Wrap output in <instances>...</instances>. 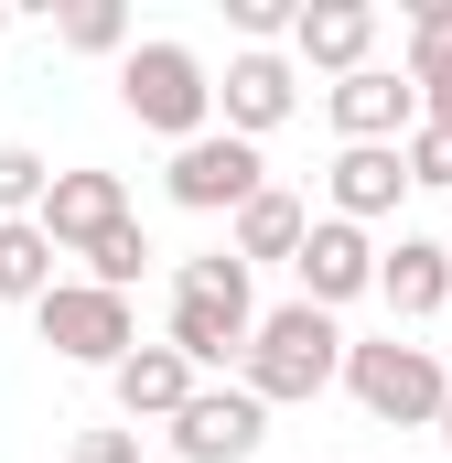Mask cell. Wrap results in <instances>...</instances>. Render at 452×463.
Listing matches in <instances>:
<instances>
[{"instance_id": "cell-25", "label": "cell", "mask_w": 452, "mask_h": 463, "mask_svg": "<svg viewBox=\"0 0 452 463\" xmlns=\"http://www.w3.org/2000/svg\"><path fill=\"white\" fill-rule=\"evenodd\" d=\"M0 33H11V11H0Z\"/></svg>"}, {"instance_id": "cell-15", "label": "cell", "mask_w": 452, "mask_h": 463, "mask_svg": "<svg viewBox=\"0 0 452 463\" xmlns=\"http://www.w3.org/2000/svg\"><path fill=\"white\" fill-rule=\"evenodd\" d=\"M302 227H313V205H302L291 184H259V194L237 205V237H226V259H237V269H259V259H280V269H291Z\"/></svg>"}, {"instance_id": "cell-23", "label": "cell", "mask_w": 452, "mask_h": 463, "mask_svg": "<svg viewBox=\"0 0 452 463\" xmlns=\"http://www.w3.org/2000/svg\"><path fill=\"white\" fill-rule=\"evenodd\" d=\"M76 463H140V431H87Z\"/></svg>"}, {"instance_id": "cell-7", "label": "cell", "mask_w": 452, "mask_h": 463, "mask_svg": "<svg viewBox=\"0 0 452 463\" xmlns=\"http://www.w3.org/2000/svg\"><path fill=\"white\" fill-rule=\"evenodd\" d=\"M33 227L54 237V259H87L108 227H129V184H118V173H98V162H76V173H54V184H43Z\"/></svg>"}, {"instance_id": "cell-5", "label": "cell", "mask_w": 452, "mask_h": 463, "mask_svg": "<svg viewBox=\"0 0 452 463\" xmlns=\"http://www.w3.org/2000/svg\"><path fill=\"white\" fill-rule=\"evenodd\" d=\"M33 324H43V345L65 355V366H118V355L140 345L129 302H118V291H98V280H54V291L33 302Z\"/></svg>"}, {"instance_id": "cell-1", "label": "cell", "mask_w": 452, "mask_h": 463, "mask_svg": "<svg viewBox=\"0 0 452 463\" xmlns=\"http://www.w3.org/2000/svg\"><path fill=\"white\" fill-rule=\"evenodd\" d=\"M334 366H344V324H334V313H313V302H280V313L248 324V345H237V388H248L259 410H280V399H324Z\"/></svg>"}, {"instance_id": "cell-14", "label": "cell", "mask_w": 452, "mask_h": 463, "mask_svg": "<svg viewBox=\"0 0 452 463\" xmlns=\"http://www.w3.org/2000/svg\"><path fill=\"white\" fill-rule=\"evenodd\" d=\"M194 388H205V377H194V366H184L173 345H129V355L108 366V399H118V420H173V410H184Z\"/></svg>"}, {"instance_id": "cell-9", "label": "cell", "mask_w": 452, "mask_h": 463, "mask_svg": "<svg viewBox=\"0 0 452 463\" xmlns=\"http://www.w3.org/2000/svg\"><path fill=\"white\" fill-rule=\"evenodd\" d=\"M291 109H302V65H291V54H226V76H216L226 140H248V151H259Z\"/></svg>"}, {"instance_id": "cell-2", "label": "cell", "mask_w": 452, "mask_h": 463, "mask_svg": "<svg viewBox=\"0 0 452 463\" xmlns=\"http://www.w3.org/2000/svg\"><path fill=\"white\" fill-rule=\"evenodd\" d=\"M248 324H259V291H248V269H237V259H184V269H173V313H162V345L184 355V366H194V377H205V366H226V355L248 345Z\"/></svg>"}, {"instance_id": "cell-18", "label": "cell", "mask_w": 452, "mask_h": 463, "mask_svg": "<svg viewBox=\"0 0 452 463\" xmlns=\"http://www.w3.org/2000/svg\"><path fill=\"white\" fill-rule=\"evenodd\" d=\"M399 76H410V98H442L452 87V0H420L410 11V65Z\"/></svg>"}, {"instance_id": "cell-21", "label": "cell", "mask_w": 452, "mask_h": 463, "mask_svg": "<svg viewBox=\"0 0 452 463\" xmlns=\"http://www.w3.org/2000/svg\"><path fill=\"white\" fill-rule=\"evenodd\" d=\"M65 43H76V54H129V11H118V0H76V11H65Z\"/></svg>"}, {"instance_id": "cell-8", "label": "cell", "mask_w": 452, "mask_h": 463, "mask_svg": "<svg viewBox=\"0 0 452 463\" xmlns=\"http://www.w3.org/2000/svg\"><path fill=\"white\" fill-rule=\"evenodd\" d=\"M162 184H173V205H194V216H237V205L269 184V162H259L248 140L205 129V140H184V151H173V173H162Z\"/></svg>"}, {"instance_id": "cell-24", "label": "cell", "mask_w": 452, "mask_h": 463, "mask_svg": "<svg viewBox=\"0 0 452 463\" xmlns=\"http://www.w3.org/2000/svg\"><path fill=\"white\" fill-rule=\"evenodd\" d=\"M431 431H442V442H452V399H442V420H431Z\"/></svg>"}, {"instance_id": "cell-6", "label": "cell", "mask_w": 452, "mask_h": 463, "mask_svg": "<svg viewBox=\"0 0 452 463\" xmlns=\"http://www.w3.org/2000/svg\"><path fill=\"white\" fill-rule=\"evenodd\" d=\"M291 302H313V313H344V302H366L377 291V237L344 227V216H313L302 227V248H291Z\"/></svg>"}, {"instance_id": "cell-26", "label": "cell", "mask_w": 452, "mask_h": 463, "mask_svg": "<svg viewBox=\"0 0 452 463\" xmlns=\"http://www.w3.org/2000/svg\"><path fill=\"white\" fill-rule=\"evenodd\" d=\"M442 259H452V237H442Z\"/></svg>"}, {"instance_id": "cell-4", "label": "cell", "mask_w": 452, "mask_h": 463, "mask_svg": "<svg viewBox=\"0 0 452 463\" xmlns=\"http://www.w3.org/2000/svg\"><path fill=\"white\" fill-rule=\"evenodd\" d=\"M334 377L355 388V410H366V420H388V431H420V420H442V399H452L442 355H431V345H399V335H377V345H344Z\"/></svg>"}, {"instance_id": "cell-3", "label": "cell", "mask_w": 452, "mask_h": 463, "mask_svg": "<svg viewBox=\"0 0 452 463\" xmlns=\"http://www.w3.org/2000/svg\"><path fill=\"white\" fill-rule=\"evenodd\" d=\"M118 109L184 151V140H205V129H216V76H205V54H194V43L151 33V43H129V54H118Z\"/></svg>"}, {"instance_id": "cell-22", "label": "cell", "mask_w": 452, "mask_h": 463, "mask_svg": "<svg viewBox=\"0 0 452 463\" xmlns=\"http://www.w3.org/2000/svg\"><path fill=\"white\" fill-rule=\"evenodd\" d=\"M399 173H410L420 194H452V129H431V118H420V129L399 140Z\"/></svg>"}, {"instance_id": "cell-11", "label": "cell", "mask_w": 452, "mask_h": 463, "mask_svg": "<svg viewBox=\"0 0 452 463\" xmlns=\"http://www.w3.org/2000/svg\"><path fill=\"white\" fill-rule=\"evenodd\" d=\"M324 109H334L344 140H366V151H399L410 129H420V98H410V76H388V65H355L324 87Z\"/></svg>"}, {"instance_id": "cell-10", "label": "cell", "mask_w": 452, "mask_h": 463, "mask_svg": "<svg viewBox=\"0 0 452 463\" xmlns=\"http://www.w3.org/2000/svg\"><path fill=\"white\" fill-rule=\"evenodd\" d=\"M162 431H173V453H184V463H248L259 442H269V410H259L248 388H194Z\"/></svg>"}, {"instance_id": "cell-16", "label": "cell", "mask_w": 452, "mask_h": 463, "mask_svg": "<svg viewBox=\"0 0 452 463\" xmlns=\"http://www.w3.org/2000/svg\"><path fill=\"white\" fill-rule=\"evenodd\" d=\"M324 184H334V216H344V227H366V216H399V194H410L399 151H366V140H344Z\"/></svg>"}, {"instance_id": "cell-12", "label": "cell", "mask_w": 452, "mask_h": 463, "mask_svg": "<svg viewBox=\"0 0 452 463\" xmlns=\"http://www.w3.org/2000/svg\"><path fill=\"white\" fill-rule=\"evenodd\" d=\"M366 54H377V11H366V0H302V11H291V65L355 76Z\"/></svg>"}, {"instance_id": "cell-20", "label": "cell", "mask_w": 452, "mask_h": 463, "mask_svg": "<svg viewBox=\"0 0 452 463\" xmlns=\"http://www.w3.org/2000/svg\"><path fill=\"white\" fill-rule=\"evenodd\" d=\"M43 184H54V162H43V151H22V140H0V227H11V216H33V205H43Z\"/></svg>"}, {"instance_id": "cell-17", "label": "cell", "mask_w": 452, "mask_h": 463, "mask_svg": "<svg viewBox=\"0 0 452 463\" xmlns=\"http://www.w3.org/2000/svg\"><path fill=\"white\" fill-rule=\"evenodd\" d=\"M43 291H54V237L33 216H11L0 227V302H43Z\"/></svg>"}, {"instance_id": "cell-19", "label": "cell", "mask_w": 452, "mask_h": 463, "mask_svg": "<svg viewBox=\"0 0 452 463\" xmlns=\"http://www.w3.org/2000/svg\"><path fill=\"white\" fill-rule=\"evenodd\" d=\"M140 269H151V237H140V216H129V227H108L98 248H87V280H98V291H118V302H129V280H140Z\"/></svg>"}, {"instance_id": "cell-13", "label": "cell", "mask_w": 452, "mask_h": 463, "mask_svg": "<svg viewBox=\"0 0 452 463\" xmlns=\"http://www.w3.org/2000/svg\"><path fill=\"white\" fill-rule=\"evenodd\" d=\"M377 302L399 313V324H431L452 302V259L442 237H399V248H377Z\"/></svg>"}]
</instances>
